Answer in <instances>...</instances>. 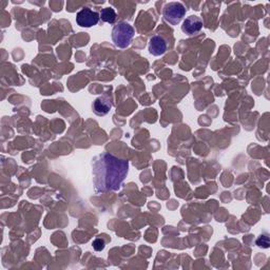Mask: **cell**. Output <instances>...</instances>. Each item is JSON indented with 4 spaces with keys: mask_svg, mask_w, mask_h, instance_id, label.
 I'll return each instance as SVG.
<instances>
[{
    "mask_svg": "<svg viewBox=\"0 0 270 270\" xmlns=\"http://www.w3.org/2000/svg\"><path fill=\"white\" fill-rule=\"evenodd\" d=\"M257 245L259 247L268 248L269 247V238L267 236H261L257 241Z\"/></svg>",
    "mask_w": 270,
    "mask_h": 270,
    "instance_id": "9c48e42d",
    "label": "cell"
},
{
    "mask_svg": "<svg viewBox=\"0 0 270 270\" xmlns=\"http://www.w3.org/2000/svg\"><path fill=\"white\" fill-rule=\"evenodd\" d=\"M93 248L96 251H101L104 248V241L102 239H96L93 242Z\"/></svg>",
    "mask_w": 270,
    "mask_h": 270,
    "instance_id": "30bf717a",
    "label": "cell"
},
{
    "mask_svg": "<svg viewBox=\"0 0 270 270\" xmlns=\"http://www.w3.org/2000/svg\"><path fill=\"white\" fill-rule=\"evenodd\" d=\"M203 28V21L197 16H189L182 22L181 25V31L187 35H194L198 33Z\"/></svg>",
    "mask_w": 270,
    "mask_h": 270,
    "instance_id": "5b68a950",
    "label": "cell"
},
{
    "mask_svg": "<svg viewBox=\"0 0 270 270\" xmlns=\"http://www.w3.org/2000/svg\"><path fill=\"white\" fill-rule=\"evenodd\" d=\"M129 163L108 152L99 154L93 162V184L96 192L117 191L125 180Z\"/></svg>",
    "mask_w": 270,
    "mask_h": 270,
    "instance_id": "6da1fadb",
    "label": "cell"
},
{
    "mask_svg": "<svg viewBox=\"0 0 270 270\" xmlns=\"http://www.w3.org/2000/svg\"><path fill=\"white\" fill-rule=\"evenodd\" d=\"M167 51V43L163 37L155 35L151 39L149 43V52L150 54L154 56H161L166 53Z\"/></svg>",
    "mask_w": 270,
    "mask_h": 270,
    "instance_id": "8992f818",
    "label": "cell"
},
{
    "mask_svg": "<svg viewBox=\"0 0 270 270\" xmlns=\"http://www.w3.org/2000/svg\"><path fill=\"white\" fill-rule=\"evenodd\" d=\"M99 18L104 22L114 23L116 20V13L112 7H104L99 13Z\"/></svg>",
    "mask_w": 270,
    "mask_h": 270,
    "instance_id": "ba28073f",
    "label": "cell"
},
{
    "mask_svg": "<svg viewBox=\"0 0 270 270\" xmlns=\"http://www.w3.org/2000/svg\"><path fill=\"white\" fill-rule=\"evenodd\" d=\"M135 31L132 25L127 22H119L112 30V39L119 49H126L131 43Z\"/></svg>",
    "mask_w": 270,
    "mask_h": 270,
    "instance_id": "7a4b0ae2",
    "label": "cell"
},
{
    "mask_svg": "<svg viewBox=\"0 0 270 270\" xmlns=\"http://www.w3.org/2000/svg\"><path fill=\"white\" fill-rule=\"evenodd\" d=\"M112 108V102L107 96H100L93 102V112L98 116H103L109 113Z\"/></svg>",
    "mask_w": 270,
    "mask_h": 270,
    "instance_id": "52a82bcc",
    "label": "cell"
},
{
    "mask_svg": "<svg viewBox=\"0 0 270 270\" xmlns=\"http://www.w3.org/2000/svg\"><path fill=\"white\" fill-rule=\"evenodd\" d=\"M186 14V8L180 2H169L164 7L163 15L168 22L171 24H178L184 18Z\"/></svg>",
    "mask_w": 270,
    "mask_h": 270,
    "instance_id": "3957f363",
    "label": "cell"
},
{
    "mask_svg": "<svg viewBox=\"0 0 270 270\" xmlns=\"http://www.w3.org/2000/svg\"><path fill=\"white\" fill-rule=\"evenodd\" d=\"M99 14L92 11L89 7H84L76 15V22L80 27L91 28L99 21Z\"/></svg>",
    "mask_w": 270,
    "mask_h": 270,
    "instance_id": "277c9868",
    "label": "cell"
}]
</instances>
